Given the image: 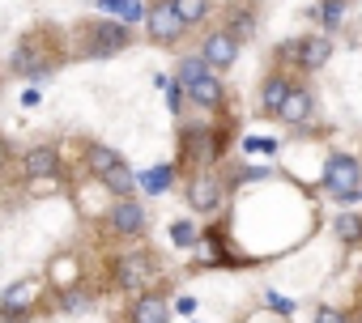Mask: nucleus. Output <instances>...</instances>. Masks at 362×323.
I'll return each instance as SVG.
<instances>
[{"instance_id":"nucleus-1","label":"nucleus","mask_w":362,"mask_h":323,"mask_svg":"<svg viewBox=\"0 0 362 323\" xmlns=\"http://www.w3.org/2000/svg\"><path fill=\"white\" fill-rule=\"evenodd\" d=\"M132 43H136V30H132V26H124L119 18H86V22H77V26H73L69 51H73V60L103 64V60L124 56Z\"/></svg>"},{"instance_id":"nucleus-2","label":"nucleus","mask_w":362,"mask_h":323,"mask_svg":"<svg viewBox=\"0 0 362 323\" xmlns=\"http://www.w3.org/2000/svg\"><path fill=\"white\" fill-rule=\"evenodd\" d=\"M64 56H73V51H64L60 39H52L47 30H30V35H22V39L13 43L9 73L22 77V81H47V77H56V68L69 64Z\"/></svg>"},{"instance_id":"nucleus-3","label":"nucleus","mask_w":362,"mask_h":323,"mask_svg":"<svg viewBox=\"0 0 362 323\" xmlns=\"http://www.w3.org/2000/svg\"><path fill=\"white\" fill-rule=\"evenodd\" d=\"M81 166L111 192V200L115 196H136V175H132V166L124 162L119 149H111L103 140H86L81 145Z\"/></svg>"},{"instance_id":"nucleus-4","label":"nucleus","mask_w":362,"mask_h":323,"mask_svg":"<svg viewBox=\"0 0 362 323\" xmlns=\"http://www.w3.org/2000/svg\"><path fill=\"white\" fill-rule=\"evenodd\" d=\"M320 188L332 205H362V162L345 149H328L320 166Z\"/></svg>"},{"instance_id":"nucleus-5","label":"nucleus","mask_w":362,"mask_h":323,"mask_svg":"<svg viewBox=\"0 0 362 323\" xmlns=\"http://www.w3.org/2000/svg\"><path fill=\"white\" fill-rule=\"evenodd\" d=\"M328 60H332V39L328 35H298V39L277 43L269 64H281L294 77H315L320 68H328Z\"/></svg>"},{"instance_id":"nucleus-6","label":"nucleus","mask_w":362,"mask_h":323,"mask_svg":"<svg viewBox=\"0 0 362 323\" xmlns=\"http://www.w3.org/2000/svg\"><path fill=\"white\" fill-rule=\"evenodd\" d=\"M158 276H162V260L149 247H128V251L111 255V285L115 289L141 293V289H153Z\"/></svg>"},{"instance_id":"nucleus-7","label":"nucleus","mask_w":362,"mask_h":323,"mask_svg":"<svg viewBox=\"0 0 362 323\" xmlns=\"http://www.w3.org/2000/svg\"><path fill=\"white\" fill-rule=\"evenodd\" d=\"M226 196H230V183L222 175V162L209 166V171H192L184 179V200H188V209L197 217H218L222 205H226Z\"/></svg>"},{"instance_id":"nucleus-8","label":"nucleus","mask_w":362,"mask_h":323,"mask_svg":"<svg viewBox=\"0 0 362 323\" xmlns=\"http://www.w3.org/2000/svg\"><path fill=\"white\" fill-rule=\"evenodd\" d=\"M192 268H247V255L243 251H235V243H230V226L218 217L214 226H205L201 230V243L192 247Z\"/></svg>"},{"instance_id":"nucleus-9","label":"nucleus","mask_w":362,"mask_h":323,"mask_svg":"<svg viewBox=\"0 0 362 323\" xmlns=\"http://www.w3.org/2000/svg\"><path fill=\"white\" fill-rule=\"evenodd\" d=\"M103 230L111 238H119V243H136L149 230V213H145V205L136 196H115L107 205V213H103Z\"/></svg>"},{"instance_id":"nucleus-10","label":"nucleus","mask_w":362,"mask_h":323,"mask_svg":"<svg viewBox=\"0 0 362 323\" xmlns=\"http://www.w3.org/2000/svg\"><path fill=\"white\" fill-rule=\"evenodd\" d=\"M39 298H43V276H22L5 285V293H0V323H26L39 310Z\"/></svg>"},{"instance_id":"nucleus-11","label":"nucleus","mask_w":362,"mask_h":323,"mask_svg":"<svg viewBox=\"0 0 362 323\" xmlns=\"http://www.w3.org/2000/svg\"><path fill=\"white\" fill-rule=\"evenodd\" d=\"M141 26H145V39L153 47H179V43H184V35H188V26L179 22V13L170 9V0H149Z\"/></svg>"},{"instance_id":"nucleus-12","label":"nucleus","mask_w":362,"mask_h":323,"mask_svg":"<svg viewBox=\"0 0 362 323\" xmlns=\"http://www.w3.org/2000/svg\"><path fill=\"white\" fill-rule=\"evenodd\" d=\"M294 81H298V77H294L290 68L269 64L264 77H260V85H256V115H260V119H277V111H281L286 94L294 90Z\"/></svg>"},{"instance_id":"nucleus-13","label":"nucleus","mask_w":362,"mask_h":323,"mask_svg":"<svg viewBox=\"0 0 362 323\" xmlns=\"http://www.w3.org/2000/svg\"><path fill=\"white\" fill-rule=\"evenodd\" d=\"M22 179L26 183H56V179H64V153L56 145H30L22 153Z\"/></svg>"},{"instance_id":"nucleus-14","label":"nucleus","mask_w":362,"mask_h":323,"mask_svg":"<svg viewBox=\"0 0 362 323\" xmlns=\"http://www.w3.org/2000/svg\"><path fill=\"white\" fill-rule=\"evenodd\" d=\"M239 51H243V43L226 30V26H218V30H209L205 39H201V60H205V68L209 73H230L235 64H239Z\"/></svg>"},{"instance_id":"nucleus-15","label":"nucleus","mask_w":362,"mask_h":323,"mask_svg":"<svg viewBox=\"0 0 362 323\" xmlns=\"http://www.w3.org/2000/svg\"><path fill=\"white\" fill-rule=\"evenodd\" d=\"M184 94H188V106L192 111H205V115H218V111H226V85H222V73H201V77H192L188 85H184Z\"/></svg>"},{"instance_id":"nucleus-16","label":"nucleus","mask_w":362,"mask_h":323,"mask_svg":"<svg viewBox=\"0 0 362 323\" xmlns=\"http://www.w3.org/2000/svg\"><path fill=\"white\" fill-rule=\"evenodd\" d=\"M311 119H315V90L307 81H294V90L286 94V102H281V111H277L273 123H281V128H307Z\"/></svg>"},{"instance_id":"nucleus-17","label":"nucleus","mask_w":362,"mask_h":323,"mask_svg":"<svg viewBox=\"0 0 362 323\" xmlns=\"http://www.w3.org/2000/svg\"><path fill=\"white\" fill-rule=\"evenodd\" d=\"M128 323H170V298L166 289H141L128 302Z\"/></svg>"},{"instance_id":"nucleus-18","label":"nucleus","mask_w":362,"mask_h":323,"mask_svg":"<svg viewBox=\"0 0 362 323\" xmlns=\"http://www.w3.org/2000/svg\"><path fill=\"white\" fill-rule=\"evenodd\" d=\"M222 26L239 39V43H247V39H256V26H260V13H256V5L252 0H235V5H226V13H222Z\"/></svg>"},{"instance_id":"nucleus-19","label":"nucleus","mask_w":362,"mask_h":323,"mask_svg":"<svg viewBox=\"0 0 362 323\" xmlns=\"http://www.w3.org/2000/svg\"><path fill=\"white\" fill-rule=\"evenodd\" d=\"M175 179H179L175 162H158V166H149L136 183H141V192H145V196H162V192H170V188H175Z\"/></svg>"},{"instance_id":"nucleus-20","label":"nucleus","mask_w":362,"mask_h":323,"mask_svg":"<svg viewBox=\"0 0 362 323\" xmlns=\"http://www.w3.org/2000/svg\"><path fill=\"white\" fill-rule=\"evenodd\" d=\"M328 230L341 247H362V213H337Z\"/></svg>"},{"instance_id":"nucleus-21","label":"nucleus","mask_w":362,"mask_h":323,"mask_svg":"<svg viewBox=\"0 0 362 323\" xmlns=\"http://www.w3.org/2000/svg\"><path fill=\"white\" fill-rule=\"evenodd\" d=\"M170 9L179 13V22L192 30V26H201V22L214 13V0H170Z\"/></svg>"},{"instance_id":"nucleus-22","label":"nucleus","mask_w":362,"mask_h":323,"mask_svg":"<svg viewBox=\"0 0 362 323\" xmlns=\"http://www.w3.org/2000/svg\"><path fill=\"white\" fill-rule=\"evenodd\" d=\"M98 9L115 13L124 26H141L145 22V5H141V0H98Z\"/></svg>"},{"instance_id":"nucleus-23","label":"nucleus","mask_w":362,"mask_h":323,"mask_svg":"<svg viewBox=\"0 0 362 323\" xmlns=\"http://www.w3.org/2000/svg\"><path fill=\"white\" fill-rule=\"evenodd\" d=\"M170 243H175L179 251H192V247L201 243V226H197L192 217H175V221H170Z\"/></svg>"},{"instance_id":"nucleus-24","label":"nucleus","mask_w":362,"mask_h":323,"mask_svg":"<svg viewBox=\"0 0 362 323\" xmlns=\"http://www.w3.org/2000/svg\"><path fill=\"white\" fill-rule=\"evenodd\" d=\"M345 9H349V0H320V5L311 9V18H315L320 26H328V30H337V26L345 22Z\"/></svg>"},{"instance_id":"nucleus-25","label":"nucleus","mask_w":362,"mask_h":323,"mask_svg":"<svg viewBox=\"0 0 362 323\" xmlns=\"http://www.w3.org/2000/svg\"><path fill=\"white\" fill-rule=\"evenodd\" d=\"M201 73H205V60H201V56H184V60L175 64V81H179V85H188V81L201 77Z\"/></svg>"},{"instance_id":"nucleus-26","label":"nucleus","mask_w":362,"mask_h":323,"mask_svg":"<svg viewBox=\"0 0 362 323\" xmlns=\"http://www.w3.org/2000/svg\"><path fill=\"white\" fill-rule=\"evenodd\" d=\"M166 106H170V115L175 119H184V111H188V94H184V85H166Z\"/></svg>"},{"instance_id":"nucleus-27","label":"nucleus","mask_w":362,"mask_h":323,"mask_svg":"<svg viewBox=\"0 0 362 323\" xmlns=\"http://www.w3.org/2000/svg\"><path fill=\"white\" fill-rule=\"evenodd\" d=\"M315 323H349V315L341 306H315Z\"/></svg>"},{"instance_id":"nucleus-28","label":"nucleus","mask_w":362,"mask_h":323,"mask_svg":"<svg viewBox=\"0 0 362 323\" xmlns=\"http://www.w3.org/2000/svg\"><path fill=\"white\" fill-rule=\"evenodd\" d=\"M358 293H362V260H358Z\"/></svg>"}]
</instances>
